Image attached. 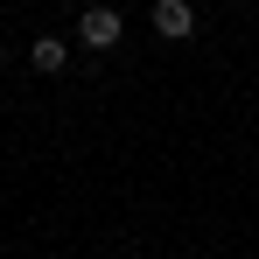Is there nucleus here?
<instances>
[{"instance_id":"nucleus-1","label":"nucleus","mask_w":259,"mask_h":259,"mask_svg":"<svg viewBox=\"0 0 259 259\" xmlns=\"http://www.w3.org/2000/svg\"><path fill=\"white\" fill-rule=\"evenodd\" d=\"M119 35H126L119 7H84V14H77V42H84V49H112Z\"/></svg>"},{"instance_id":"nucleus-2","label":"nucleus","mask_w":259,"mask_h":259,"mask_svg":"<svg viewBox=\"0 0 259 259\" xmlns=\"http://www.w3.org/2000/svg\"><path fill=\"white\" fill-rule=\"evenodd\" d=\"M147 21H154V35H161V42L196 35V7H189V0H154V7H147Z\"/></svg>"},{"instance_id":"nucleus-4","label":"nucleus","mask_w":259,"mask_h":259,"mask_svg":"<svg viewBox=\"0 0 259 259\" xmlns=\"http://www.w3.org/2000/svg\"><path fill=\"white\" fill-rule=\"evenodd\" d=\"M0 63H7V42H0Z\"/></svg>"},{"instance_id":"nucleus-3","label":"nucleus","mask_w":259,"mask_h":259,"mask_svg":"<svg viewBox=\"0 0 259 259\" xmlns=\"http://www.w3.org/2000/svg\"><path fill=\"white\" fill-rule=\"evenodd\" d=\"M28 63H35V70H49V77H56V70H63V63H70V49L56 42V35H42V42L28 49Z\"/></svg>"}]
</instances>
